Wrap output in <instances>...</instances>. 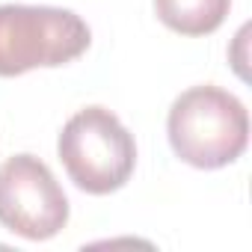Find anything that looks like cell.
Here are the masks:
<instances>
[{"label":"cell","instance_id":"1","mask_svg":"<svg viewBox=\"0 0 252 252\" xmlns=\"http://www.w3.org/2000/svg\"><path fill=\"white\" fill-rule=\"evenodd\" d=\"M172 152L196 169L234 163L249 146V113L243 101L220 86H193L181 92L166 116Z\"/></svg>","mask_w":252,"mask_h":252},{"label":"cell","instance_id":"2","mask_svg":"<svg viewBox=\"0 0 252 252\" xmlns=\"http://www.w3.org/2000/svg\"><path fill=\"white\" fill-rule=\"evenodd\" d=\"M57 152L68 178L92 196L116 193L128 184L137 166L134 134L116 113L98 104L77 110L63 125Z\"/></svg>","mask_w":252,"mask_h":252},{"label":"cell","instance_id":"3","mask_svg":"<svg viewBox=\"0 0 252 252\" xmlns=\"http://www.w3.org/2000/svg\"><path fill=\"white\" fill-rule=\"evenodd\" d=\"M92 42L86 21L63 6H0V77L57 68L77 60Z\"/></svg>","mask_w":252,"mask_h":252},{"label":"cell","instance_id":"4","mask_svg":"<svg viewBox=\"0 0 252 252\" xmlns=\"http://www.w3.org/2000/svg\"><path fill=\"white\" fill-rule=\"evenodd\" d=\"M68 222V199L36 155L0 163V225L27 240H48Z\"/></svg>","mask_w":252,"mask_h":252},{"label":"cell","instance_id":"5","mask_svg":"<svg viewBox=\"0 0 252 252\" xmlns=\"http://www.w3.org/2000/svg\"><path fill=\"white\" fill-rule=\"evenodd\" d=\"M231 9V0H155L158 18L181 36L214 33Z\"/></svg>","mask_w":252,"mask_h":252}]
</instances>
